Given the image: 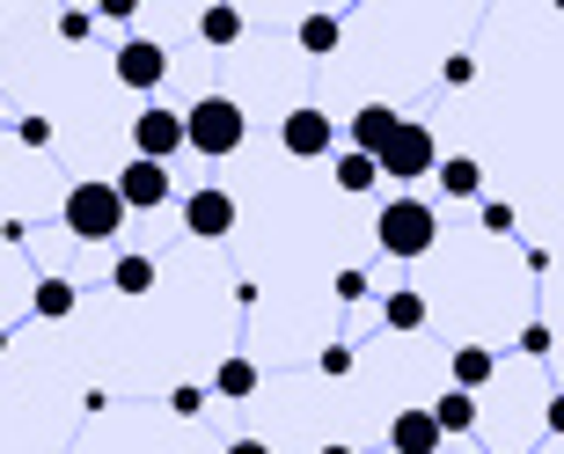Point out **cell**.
I'll return each mask as SVG.
<instances>
[{"label":"cell","instance_id":"3957f363","mask_svg":"<svg viewBox=\"0 0 564 454\" xmlns=\"http://www.w3.org/2000/svg\"><path fill=\"white\" fill-rule=\"evenodd\" d=\"M59 220H66V235H82V242H110V235L126 227V206H118V191H110L104 176H88V184L66 191Z\"/></svg>","mask_w":564,"mask_h":454},{"label":"cell","instance_id":"5bb4252c","mask_svg":"<svg viewBox=\"0 0 564 454\" xmlns=\"http://www.w3.org/2000/svg\"><path fill=\"white\" fill-rule=\"evenodd\" d=\"M198 37H206L213 52L242 44V8H228V0H220V8H206V15H198Z\"/></svg>","mask_w":564,"mask_h":454},{"label":"cell","instance_id":"ba28073f","mask_svg":"<svg viewBox=\"0 0 564 454\" xmlns=\"http://www.w3.org/2000/svg\"><path fill=\"white\" fill-rule=\"evenodd\" d=\"M330 140H337V125L323 118V110H286V125H279V147L286 154H301V162H315V154H330Z\"/></svg>","mask_w":564,"mask_h":454},{"label":"cell","instance_id":"4316f807","mask_svg":"<svg viewBox=\"0 0 564 454\" xmlns=\"http://www.w3.org/2000/svg\"><path fill=\"white\" fill-rule=\"evenodd\" d=\"M323 374L345 381V374H352V345H323Z\"/></svg>","mask_w":564,"mask_h":454},{"label":"cell","instance_id":"cb8c5ba5","mask_svg":"<svg viewBox=\"0 0 564 454\" xmlns=\"http://www.w3.org/2000/svg\"><path fill=\"white\" fill-rule=\"evenodd\" d=\"M550 345H557V337H550V323H528V331H521V352H528V359H550Z\"/></svg>","mask_w":564,"mask_h":454},{"label":"cell","instance_id":"1f68e13d","mask_svg":"<svg viewBox=\"0 0 564 454\" xmlns=\"http://www.w3.org/2000/svg\"><path fill=\"white\" fill-rule=\"evenodd\" d=\"M0 125H8V118H0Z\"/></svg>","mask_w":564,"mask_h":454},{"label":"cell","instance_id":"6da1fadb","mask_svg":"<svg viewBox=\"0 0 564 454\" xmlns=\"http://www.w3.org/2000/svg\"><path fill=\"white\" fill-rule=\"evenodd\" d=\"M242 140H250V118H242V104H235V96H198V104L184 110V147H191V154L228 162Z\"/></svg>","mask_w":564,"mask_h":454},{"label":"cell","instance_id":"8fae6325","mask_svg":"<svg viewBox=\"0 0 564 454\" xmlns=\"http://www.w3.org/2000/svg\"><path fill=\"white\" fill-rule=\"evenodd\" d=\"M389 447L397 454H433L440 447V425L425 411H397V425H389Z\"/></svg>","mask_w":564,"mask_h":454},{"label":"cell","instance_id":"f1b7e54d","mask_svg":"<svg viewBox=\"0 0 564 454\" xmlns=\"http://www.w3.org/2000/svg\"><path fill=\"white\" fill-rule=\"evenodd\" d=\"M484 227H491V235H513V206H499V198H491V206H484Z\"/></svg>","mask_w":564,"mask_h":454},{"label":"cell","instance_id":"7c38bea8","mask_svg":"<svg viewBox=\"0 0 564 454\" xmlns=\"http://www.w3.org/2000/svg\"><path fill=\"white\" fill-rule=\"evenodd\" d=\"M425 418H433V425H440V440H447V433H477V396L447 389V396H440V403H433V411H425Z\"/></svg>","mask_w":564,"mask_h":454},{"label":"cell","instance_id":"52a82bcc","mask_svg":"<svg viewBox=\"0 0 564 454\" xmlns=\"http://www.w3.org/2000/svg\"><path fill=\"white\" fill-rule=\"evenodd\" d=\"M110 191H118V206H126V213H154V206H169V191H176V184H169L162 162H126V176H118Z\"/></svg>","mask_w":564,"mask_h":454},{"label":"cell","instance_id":"e0dca14e","mask_svg":"<svg viewBox=\"0 0 564 454\" xmlns=\"http://www.w3.org/2000/svg\"><path fill=\"white\" fill-rule=\"evenodd\" d=\"M491 374H499V359H491L484 345H462V352H455V389H462V396H477Z\"/></svg>","mask_w":564,"mask_h":454},{"label":"cell","instance_id":"83f0119b","mask_svg":"<svg viewBox=\"0 0 564 454\" xmlns=\"http://www.w3.org/2000/svg\"><path fill=\"white\" fill-rule=\"evenodd\" d=\"M337 301H367V271H337Z\"/></svg>","mask_w":564,"mask_h":454},{"label":"cell","instance_id":"2e32d148","mask_svg":"<svg viewBox=\"0 0 564 454\" xmlns=\"http://www.w3.org/2000/svg\"><path fill=\"white\" fill-rule=\"evenodd\" d=\"M110 287H118V293H132V301H140V293H154V257L126 249V257L110 264Z\"/></svg>","mask_w":564,"mask_h":454},{"label":"cell","instance_id":"d4e9b609","mask_svg":"<svg viewBox=\"0 0 564 454\" xmlns=\"http://www.w3.org/2000/svg\"><path fill=\"white\" fill-rule=\"evenodd\" d=\"M15 140L22 147H52V118H15Z\"/></svg>","mask_w":564,"mask_h":454},{"label":"cell","instance_id":"484cf974","mask_svg":"<svg viewBox=\"0 0 564 454\" xmlns=\"http://www.w3.org/2000/svg\"><path fill=\"white\" fill-rule=\"evenodd\" d=\"M440 74H447V88H469V82H477V60H469V52H455Z\"/></svg>","mask_w":564,"mask_h":454},{"label":"cell","instance_id":"d6986e66","mask_svg":"<svg viewBox=\"0 0 564 454\" xmlns=\"http://www.w3.org/2000/svg\"><path fill=\"white\" fill-rule=\"evenodd\" d=\"M82 309V293H74V279H37V315L44 323H59V315Z\"/></svg>","mask_w":564,"mask_h":454},{"label":"cell","instance_id":"4dcf8cb0","mask_svg":"<svg viewBox=\"0 0 564 454\" xmlns=\"http://www.w3.org/2000/svg\"><path fill=\"white\" fill-rule=\"evenodd\" d=\"M323 454H359V447H323Z\"/></svg>","mask_w":564,"mask_h":454},{"label":"cell","instance_id":"7a4b0ae2","mask_svg":"<svg viewBox=\"0 0 564 454\" xmlns=\"http://www.w3.org/2000/svg\"><path fill=\"white\" fill-rule=\"evenodd\" d=\"M375 235H381V249H389V257H403V264H411V257H425V249L440 242V220H433V206H425L419 191H403V198H389V206H381Z\"/></svg>","mask_w":564,"mask_h":454},{"label":"cell","instance_id":"9c48e42d","mask_svg":"<svg viewBox=\"0 0 564 454\" xmlns=\"http://www.w3.org/2000/svg\"><path fill=\"white\" fill-rule=\"evenodd\" d=\"M110 66H118V82H126V88H162V74H169V52H162L154 37H126Z\"/></svg>","mask_w":564,"mask_h":454},{"label":"cell","instance_id":"ffe728a7","mask_svg":"<svg viewBox=\"0 0 564 454\" xmlns=\"http://www.w3.org/2000/svg\"><path fill=\"white\" fill-rule=\"evenodd\" d=\"M213 389H220V396H235V403H242V396H257V367H250V359H242V352H235L228 367L213 374Z\"/></svg>","mask_w":564,"mask_h":454},{"label":"cell","instance_id":"f546056e","mask_svg":"<svg viewBox=\"0 0 564 454\" xmlns=\"http://www.w3.org/2000/svg\"><path fill=\"white\" fill-rule=\"evenodd\" d=\"M228 454H272L264 440H228Z\"/></svg>","mask_w":564,"mask_h":454},{"label":"cell","instance_id":"7402d4cb","mask_svg":"<svg viewBox=\"0 0 564 454\" xmlns=\"http://www.w3.org/2000/svg\"><path fill=\"white\" fill-rule=\"evenodd\" d=\"M169 411H176V418H198V411H206V389H191V381H184V389H169Z\"/></svg>","mask_w":564,"mask_h":454},{"label":"cell","instance_id":"5b68a950","mask_svg":"<svg viewBox=\"0 0 564 454\" xmlns=\"http://www.w3.org/2000/svg\"><path fill=\"white\" fill-rule=\"evenodd\" d=\"M169 154H184V110H140L132 118V162H162L169 169Z\"/></svg>","mask_w":564,"mask_h":454},{"label":"cell","instance_id":"277c9868","mask_svg":"<svg viewBox=\"0 0 564 454\" xmlns=\"http://www.w3.org/2000/svg\"><path fill=\"white\" fill-rule=\"evenodd\" d=\"M433 169H440V140L419 118H403L397 132H389V147L375 154V176H397V184H419V176H433Z\"/></svg>","mask_w":564,"mask_h":454},{"label":"cell","instance_id":"603a6c76","mask_svg":"<svg viewBox=\"0 0 564 454\" xmlns=\"http://www.w3.org/2000/svg\"><path fill=\"white\" fill-rule=\"evenodd\" d=\"M88 30H96V15H88V8H66V15H59V37L66 44H82Z\"/></svg>","mask_w":564,"mask_h":454},{"label":"cell","instance_id":"8992f818","mask_svg":"<svg viewBox=\"0 0 564 454\" xmlns=\"http://www.w3.org/2000/svg\"><path fill=\"white\" fill-rule=\"evenodd\" d=\"M235 220H242V206H235V191L206 184L184 198V235H198V242H220V235H235Z\"/></svg>","mask_w":564,"mask_h":454},{"label":"cell","instance_id":"4fadbf2b","mask_svg":"<svg viewBox=\"0 0 564 454\" xmlns=\"http://www.w3.org/2000/svg\"><path fill=\"white\" fill-rule=\"evenodd\" d=\"M381 323H389V331L397 337H411V331H425V293H389V301H381Z\"/></svg>","mask_w":564,"mask_h":454},{"label":"cell","instance_id":"9a60e30c","mask_svg":"<svg viewBox=\"0 0 564 454\" xmlns=\"http://www.w3.org/2000/svg\"><path fill=\"white\" fill-rule=\"evenodd\" d=\"M433 176H440V191H447V198H477V191H484V169H477V154H455V162H440Z\"/></svg>","mask_w":564,"mask_h":454},{"label":"cell","instance_id":"ac0fdd59","mask_svg":"<svg viewBox=\"0 0 564 454\" xmlns=\"http://www.w3.org/2000/svg\"><path fill=\"white\" fill-rule=\"evenodd\" d=\"M337 44H345V22H337V15H301V52L330 60Z\"/></svg>","mask_w":564,"mask_h":454},{"label":"cell","instance_id":"44dd1931","mask_svg":"<svg viewBox=\"0 0 564 454\" xmlns=\"http://www.w3.org/2000/svg\"><path fill=\"white\" fill-rule=\"evenodd\" d=\"M381 176H375V162L367 154H337V191H375Z\"/></svg>","mask_w":564,"mask_h":454},{"label":"cell","instance_id":"30bf717a","mask_svg":"<svg viewBox=\"0 0 564 454\" xmlns=\"http://www.w3.org/2000/svg\"><path fill=\"white\" fill-rule=\"evenodd\" d=\"M397 110L389 104H359V118H352V154H367V162H375L381 147H389V132H397Z\"/></svg>","mask_w":564,"mask_h":454}]
</instances>
